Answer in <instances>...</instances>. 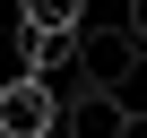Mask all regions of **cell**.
Here are the masks:
<instances>
[{
	"instance_id": "cell-1",
	"label": "cell",
	"mask_w": 147,
	"mask_h": 138,
	"mask_svg": "<svg viewBox=\"0 0 147 138\" xmlns=\"http://www.w3.org/2000/svg\"><path fill=\"white\" fill-rule=\"evenodd\" d=\"M0 138H61V95L43 78H0Z\"/></svg>"
},
{
	"instance_id": "cell-2",
	"label": "cell",
	"mask_w": 147,
	"mask_h": 138,
	"mask_svg": "<svg viewBox=\"0 0 147 138\" xmlns=\"http://www.w3.org/2000/svg\"><path fill=\"white\" fill-rule=\"evenodd\" d=\"M61 138H130V112H121V95H104V86L69 95V104H61Z\"/></svg>"
},
{
	"instance_id": "cell-3",
	"label": "cell",
	"mask_w": 147,
	"mask_h": 138,
	"mask_svg": "<svg viewBox=\"0 0 147 138\" xmlns=\"http://www.w3.org/2000/svg\"><path fill=\"white\" fill-rule=\"evenodd\" d=\"M18 26H35V35H87V0H18Z\"/></svg>"
},
{
	"instance_id": "cell-4",
	"label": "cell",
	"mask_w": 147,
	"mask_h": 138,
	"mask_svg": "<svg viewBox=\"0 0 147 138\" xmlns=\"http://www.w3.org/2000/svg\"><path fill=\"white\" fill-rule=\"evenodd\" d=\"M113 95H121L130 121H147V52H130V69H121V86H113Z\"/></svg>"
},
{
	"instance_id": "cell-5",
	"label": "cell",
	"mask_w": 147,
	"mask_h": 138,
	"mask_svg": "<svg viewBox=\"0 0 147 138\" xmlns=\"http://www.w3.org/2000/svg\"><path fill=\"white\" fill-rule=\"evenodd\" d=\"M121 35H130V43L147 52V0H121Z\"/></svg>"
}]
</instances>
